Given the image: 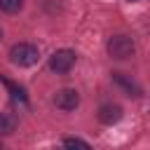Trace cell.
I'll return each instance as SVG.
<instances>
[{"label":"cell","mask_w":150,"mask_h":150,"mask_svg":"<svg viewBox=\"0 0 150 150\" xmlns=\"http://www.w3.org/2000/svg\"><path fill=\"white\" fill-rule=\"evenodd\" d=\"M105 49H108V54H110L112 59L127 61V59H131V56L136 54V42H134V38H129V35H124V33H117V35H112V38L108 40Z\"/></svg>","instance_id":"cell-1"},{"label":"cell","mask_w":150,"mask_h":150,"mask_svg":"<svg viewBox=\"0 0 150 150\" xmlns=\"http://www.w3.org/2000/svg\"><path fill=\"white\" fill-rule=\"evenodd\" d=\"M38 59H40V52H38V47L30 45V42H19V45H14V47L9 49V61H12L14 66H19V68L35 66Z\"/></svg>","instance_id":"cell-2"},{"label":"cell","mask_w":150,"mask_h":150,"mask_svg":"<svg viewBox=\"0 0 150 150\" xmlns=\"http://www.w3.org/2000/svg\"><path fill=\"white\" fill-rule=\"evenodd\" d=\"M75 61H77V54H75L73 49H68V47L56 49V52L49 56V70L56 73V75H66V73L75 66Z\"/></svg>","instance_id":"cell-3"},{"label":"cell","mask_w":150,"mask_h":150,"mask_svg":"<svg viewBox=\"0 0 150 150\" xmlns=\"http://www.w3.org/2000/svg\"><path fill=\"white\" fill-rule=\"evenodd\" d=\"M54 105L59 110H66V112L68 110H75L80 105V94L75 89H59L54 94Z\"/></svg>","instance_id":"cell-4"},{"label":"cell","mask_w":150,"mask_h":150,"mask_svg":"<svg viewBox=\"0 0 150 150\" xmlns=\"http://www.w3.org/2000/svg\"><path fill=\"white\" fill-rule=\"evenodd\" d=\"M122 108L117 105V103H103L101 108H98V120L103 122V124H117L120 120H122Z\"/></svg>","instance_id":"cell-5"},{"label":"cell","mask_w":150,"mask_h":150,"mask_svg":"<svg viewBox=\"0 0 150 150\" xmlns=\"http://www.w3.org/2000/svg\"><path fill=\"white\" fill-rule=\"evenodd\" d=\"M110 77H112V82H115V84H117L120 89H124V91H127L129 96H141V87H138V84H136L134 80H129V77H127L124 73H112Z\"/></svg>","instance_id":"cell-6"},{"label":"cell","mask_w":150,"mask_h":150,"mask_svg":"<svg viewBox=\"0 0 150 150\" xmlns=\"http://www.w3.org/2000/svg\"><path fill=\"white\" fill-rule=\"evenodd\" d=\"M19 127V120L14 112H0V136H9L14 134Z\"/></svg>","instance_id":"cell-7"},{"label":"cell","mask_w":150,"mask_h":150,"mask_svg":"<svg viewBox=\"0 0 150 150\" xmlns=\"http://www.w3.org/2000/svg\"><path fill=\"white\" fill-rule=\"evenodd\" d=\"M2 82L7 84V89L12 91V98H14L16 103H23V105L28 103V98H26V89H23V87H16V84H14V82H9V80H2Z\"/></svg>","instance_id":"cell-8"},{"label":"cell","mask_w":150,"mask_h":150,"mask_svg":"<svg viewBox=\"0 0 150 150\" xmlns=\"http://www.w3.org/2000/svg\"><path fill=\"white\" fill-rule=\"evenodd\" d=\"M0 9L7 14H16L23 9V0H0Z\"/></svg>","instance_id":"cell-9"},{"label":"cell","mask_w":150,"mask_h":150,"mask_svg":"<svg viewBox=\"0 0 150 150\" xmlns=\"http://www.w3.org/2000/svg\"><path fill=\"white\" fill-rule=\"evenodd\" d=\"M61 150H91L89 143H84L82 138H66Z\"/></svg>","instance_id":"cell-10"},{"label":"cell","mask_w":150,"mask_h":150,"mask_svg":"<svg viewBox=\"0 0 150 150\" xmlns=\"http://www.w3.org/2000/svg\"><path fill=\"white\" fill-rule=\"evenodd\" d=\"M0 40H2V28H0Z\"/></svg>","instance_id":"cell-11"},{"label":"cell","mask_w":150,"mask_h":150,"mask_svg":"<svg viewBox=\"0 0 150 150\" xmlns=\"http://www.w3.org/2000/svg\"><path fill=\"white\" fill-rule=\"evenodd\" d=\"M0 150H5V145H2V143H0Z\"/></svg>","instance_id":"cell-12"},{"label":"cell","mask_w":150,"mask_h":150,"mask_svg":"<svg viewBox=\"0 0 150 150\" xmlns=\"http://www.w3.org/2000/svg\"><path fill=\"white\" fill-rule=\"evenodd\" d=\"M129 2H138V0H129Z\"/></svg>","instance_id":"cell-13"}]
</instances>
